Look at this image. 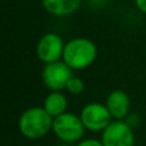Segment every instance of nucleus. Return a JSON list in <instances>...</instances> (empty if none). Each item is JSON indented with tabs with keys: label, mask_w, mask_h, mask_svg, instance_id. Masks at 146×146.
I'll return each instance as SVG.
<instances>
[{
	"label": "nucleus",
	"mask_w": 146,
	"mask_h": 146,
	"mask_svg": "<svg viewBox=\"0 0 146 146\" xmlns=\"http://www.w3.org/2000/svg\"><path fill=\"white\" fill-rule=\"evenodd\" d=\"M53 131L62 141H78L85 133V126L80 117L72 113H63L53 122Z\"/></svg>",
	"instance_id": "nucleus-3"
},
{
	"label": "nucleus",
	"mask_w": 146,
	"mask_h": 146,
	"mask_svg": "<svg viewBox=\"0 0 146 146\" xmlns=\"http://www.w3.org/2000/svg\"><path fill=\"white\" fill-rule=\"evenodd\" d=\"M53 117L44 108H30L19 118V129L25 137L37 140L53 128Z\"/></svg>",
	"instance_id": "nucleus-2"
},
{
	"label": "nucleus",
	"mask_w": 146,
	"mask_h": 146,
	"mask_svg": "<svg viewBox=\"0 0 146 146\" xmlns=\"http://www.w3.org/2000/svg\"><path fill=\"white\" fill-rule=\"evenodd\" d=\"M41 76L45 86L51 91H60L67 88V85L73 77L72 68L60 60L46 64Z\"/></svg>",
	"instance_id": "nucleus-5"
},
{
	"label": "nucleus",
	"mask_w": 146,
	"mask_h": 146,
	"mask_svg": "<svg viewBox=\"0 0 146 146\" xmlns=\"http://www.w3.org/2000/svg\"><path fill=\"white\" fill-rule=\"evenodd\" d=\"M81 121L88 131H104L111 123V114L106 105L99 103L87 104L81 111Z\"/></svg>",
	"instance_id": "nucleus-4"
},
{
	"label": "nucleus",
	"mask_w": 146,
	"mask_h": 146,
	"mask_svg": "<svg viewBox=\"0 0 146 146\" xmlns=\"http://www.w3.org/2000/svg\"><path fill=\"white\" fill-rule=\"evenodd\" d=\"M64 45L63 40L56 33H46L38 40L36 53L41 62L46 64L55 63L59 62V59L63 58L64 53Z\"/></svg>",
	"instance_id": "nucleus-7"
},
{
	"label": "nucleus",
	"mask_w": 146,
	"mask_h": 146,
	"mask_svg": "<svg viewBox=\"0 0 146 146\" xmlns=\"http://www.w3.org/2000/svg\"><path fill=\"white\" fill-rule=\"evenodd\" d=\"M46 12L56 17L74 13L80 8L82 0H41Z\"/></svg>",
	"instance_id": "nucleus-9"
},
{
	"label": "nucleus",
	"mask_w": 146,
	"mask_h": 146,
	"mask_svg": "<svg viewBox=\"0 0 146 146\" xmlns=\"http://www.w3.org/2000/svg\"><path fill=\"white\" fill-rule=\"evenodd\" d=\"M136 5L142 13H146V0H136Z\"/></svg>",
	"instance_id": "nucleus-13"
},
{
	"label": "nucleus",
	"mask_w": 146,
	"mask_h": 146,
	"mask_svg": "<svg viewBox=\"0 0 146 146\" xmlns=\"http://www.w3.org/2000/svg\"><path fill=\"white\" fill-rule=\"evenodd\" d=\"M77 146H104L101 141H98V140H85V141L80 142Z\"/></svg>",
	"instance_id": "nucleus-12"
},
{
	"label": "nucleus",
	"mask_w": 146,
	"mask_h": 146,
	"mask_svg": "<svg viewBox=\"0 0 146 146\" xmlns=\"http://www.w3.org/2000/svg\"><path fill=\"white\" fill-rule=\"evenodd\" d=\"M98 50L95 44L85 37H77L66 44L63 62L72 69H83L96 59Z\"/></svg>",
	"instance_id": "nucleus-1"
},
{
	"label": "nucleus",
	"mask_w": 146,
	"mask_h": 146,
	"mask_svg": "<svg viewBox=\"0 0 146 146\" xmlns=\"http://www.w3.org/2000/svg\"><path fill=\"white\" fill-rule=\"evenodd\" d=\"M104 146H135V136L131 126L123 121L111 122L103 131Z\"/></svg>",
	"instance_id": "nucleus-6"
},
{
	"label": "nucleus",
	"mask_w": 146,
	"mask_h": 146,
	"mask_svg": "<svg viewBox=\"0 0 146 146\" xmlns=\"http://www.w3.org/2000/svg\"><path fill=\"white\" fill-rule=\"evenodd\" d=\"M67 99L59 91H54V92L49 94L48 98L45 99V103H44V109L50 114L51 117H59L63 113H66L67 109Z\"/></svg>",
	"instance_id": "nucleus-10"
},
{
	"label": "nucleus",
	"mask_w": 146,
	"mask_h": 146,
	"mask_svg": "<svg viewBox=\"0 0 146 146\" xmlns=\"http://www.w3.org/2000/svg\"><path fill=\"white\" fill-rule=\"evenodd\" d=\"M106 108L110 111L113 118L122 121L128 115L129 108H131V100L124 91L115 90L109 94L108 99H106Z\"/></svg>",
	"instance_id": "nucleus-8"
},
{
	"label": "nucleus",
	"mask_w": 146,
	"mask_h": 146,
	"mask_svg": "<svg viewBox=\"0 0 146 146\" xmlns=\"http://www.w3.org/2000/svg\"><path fill=\"white\" fill-rule=\"evenodd\" d=\"M85 88V85H83V81L78 77H72L71 81L67 85V90L71 94H81Z\"/></svg>",
	"instance_id": "nucleus-11"
}]
</instances>
